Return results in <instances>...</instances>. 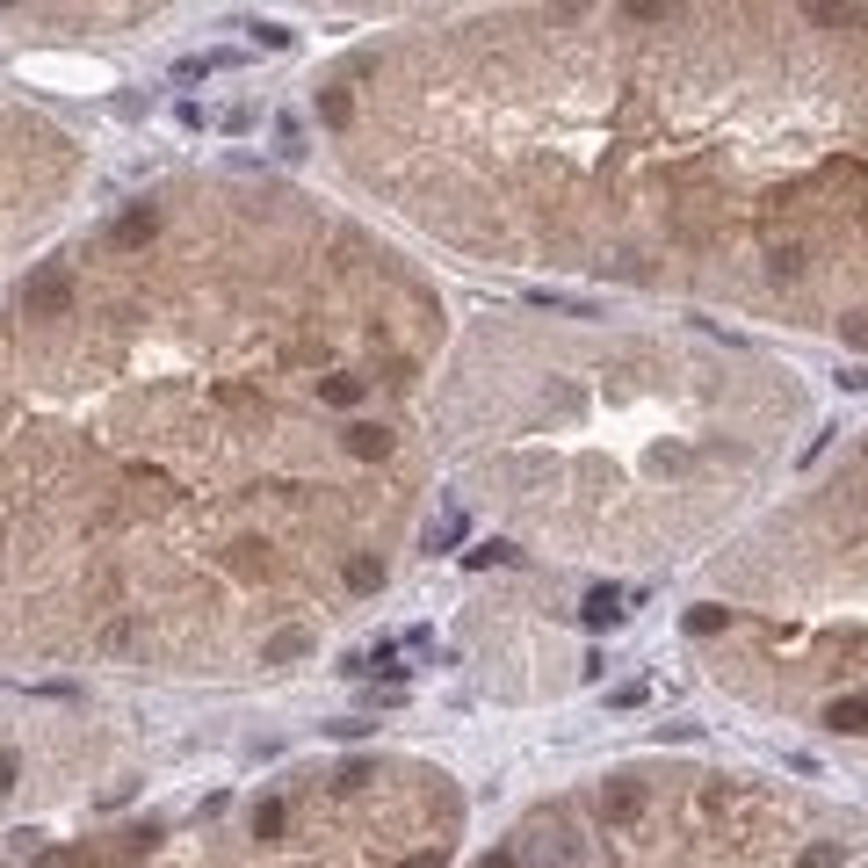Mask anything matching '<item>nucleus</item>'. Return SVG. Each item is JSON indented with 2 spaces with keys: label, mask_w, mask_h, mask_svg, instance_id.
Returning <instances> with one entry per match:
<instances>
[{
  "label": "nucleus",
  "mask_w": 868,
  "mask_h": 868,
  "mask_svg": "<svg viewBox=\"0 0 868 868\" xmlns=\"http://www.w3.org/2000/svg\"><path fill=\"white\" fill-rule=\"evenodd\" d=\"M767 275H774V283H796V275H803V246H796V239L767 246Z\"/></svg>",
  "instance_id": "7"
},
{
  "label": "nucleus",
  "mask_w": 868,
  "mask_h": 868,
  "mask_svg": "<svg viewBox=\"0 0 868 868\" xmlns=\"http://www.w3.org/2000/svg\"><path fill=\"white\" fill-rule=\"evenodd\" d=\"M825 724L832 731H868V695H840V702L825 709Z\"/></svg>",
  "instance_id": "6"
},
{
  "label": "nucleus",
  "mask_w": 868,
  "mask_h": 868,
  "mask_svg": "<svg viewBox=\"0 0 868 868\" xmlns=\"http://www.w3.org/2000/svg\"><path fill=\"white\" fill-rule=\"evenodd\" d=\"M15 774H22V760H15V753H0V789H15Z\"/></svg>",
  "instance_id": "23"
},
{
  "label": "nucleus",
  "mask_w": 868,
  "mask_h": 868,
  "mask_svg": "<svg viewBox=\"0 0 868 868\" xmlns=\"http://www.w3.org/2000/svg\"><path fill=\"white\" fill-rule=\"evenodd\" d=\"M152 232H160V210H152V203H131V210H123L116 225H109V239H116V246H145Z\"/></svg>",
  "instance_id": "3"
},
{
  "label": "nucleus",
  "mask_w": 868,
  "mask_h": 868,
  "mask_svg": "<svg viewBox=\"0 0 868 868\" xmlns=\"http://www.w3.org/2000/svg\"><path fill=\"white\" fill-rule=\"evenodd\" d=\"M586 623H594V630H615V623H623V594H615V586H594V594H586Z\"/></svg>",
  "instance_id": "5"
},
{
  "label": "nucleus",
  "mask_w": 868,
  "mask_h": 868,
  "mask_svg": "<svg viewBox=\"0 0 868 868\" xmlns=\"http://www.w3.org/2000/svg\"><path fill=\"white\" fill-rule=\"evenodd\" d=\"M275 832H283V803L261 796V803H254V840H275Z\"/></svg>",
  "instance_id": "14"
},
{
  "label": "nucleus",
  "mask_w": 868,
  "mask_h": 868,
  "mask_svg": "<svg viewBox=\"0 0 868 868\" xmlns=\"http://www.w3.org/2000/svg\"><path fill=\"white\" fill-rule=\"evenodd\" d=\"M463 565H521V550L514 543H478V550H463Z\"/></svg>",
  "instance_id": "13"
},
{
  "label": "nucleus",
  "mask_w": 868,
  "mask_h": 868,
  "mask_svg": "<svg viewBox=\"0 0 868 868\" xmlns=\"http://www.w3.org/2000/svg\"><path fill=\"white\" fill-rule=\"evenodd\" d=\"M102 644H109V651H138V630H131V623H109Z\"/></svg>",
  "instance_id": "19"
},
{
  "label": "nucleus",
  "mask_w": 868,
  "mask_h": 868,
  "mask_svg": "<svg viewBox=\"0 0 868 868\" xmlns=\"http://www.w3.org/2000/svg\"><path fill=\"white\" fill-rule=\"evenodd\" d=\"M485 868H514V861H507V854H492V861H485Z\"/></svg>",
  "instance_id": "25"
},
{
  "label": "nucleus",
  "mask_w": 868,
  "mask_h": 868,
  "mask_svg": "<svg viewBox=\"0 0 868 868\" xmlns=\"http://www.w3.org/2000/svg\"><path fill=\"white\" fill-rule=\"evenodd\" d=\"M304 651H312V630H275L261 644V666H290V659H304Z\"/></svg>",
  "instance_id": "4"
},
{
  "label": "nucleus",
  "mask_w": 868,
  "mask_h": 868,
  "mask_svg": "<svg viewBox=\"0 0 868 868\" xmlns=\"http://www.w3.org/2000/svg\"><path fill=\"white\" fill-rule=\"evenodd\" d=\"M348 586H355V594H377V586H384V565H377V557H348Z\"/></svg>",
  "instance_id": "10"
},
{
  "label": "nucleus",
  "mask_w": 868,
  "mask_h": 868,
  "mask_svg": "<svg viewBox=\"0 0 868 868\" xmlns=\"http://www.w3.org/2000/svg\"><path fill=\"white\" fill-rule=\"evenodd\" d=\"M217 66H225L217 51H203V58H181V66H174V80H203V73H217Z\"/></svg>",
  "instance_id": "17"
},
{
  "label": "nucleus",
  "mask_w": 868,
  "mask_h": 868,
  "mask_svg": "<svg viewBox=\"0 0 868 868\" xmlns=\"http://www.w3.org/2000/svg\"><path fill=\"white\" fill-rule=\"evenodd\" d=\"M319 398H326V406H362V377H326Z\"/></svg>",
  "instance_id": "12"
},
{
  "label": "nucleus",
  "mask_w": 868,
  "mask_h": 868,
  "mask_svg": "<svg viewBox=\"0 0 868 868\" xmlns=\"http://www.w3.org/2000/svg\"><path fill=\"white\" fill-rule=\"evenodd\" d=\"M601 818H608V825H637V818H644V789L630 782V774H623V782H608V796H601Z\"/></svg>",
  "instance_id": "2"
},
{
  "label": "nucleus",
  "mask_w": 868,
  "mask_h": 868,
  "mask_svg": "<svg viewBox=\"0 0 868 868\" xmlns=\"http://www.w3.org/2000/svg\"><path fill=\"white\" fill-rule=\"evenodd\" d=\"M319 116H326V123H348V95H340V87H326V95H319Z\"/></svg>",
  "instance_id": "18"
},
{
  "label": "nucleus",
  "mask_w": 868,
  "mask_h": 868,
  "mask_svg": "<svg viewBox=\"0 0 868 868\" xmlns=\"http://www.w3.org/2000/svg\"><path fill=\"white\" fill-rule=\"evenodd\" d=\"M840 333L854 340V348H868V312H854V319H840Z\"/></svg>",
  "instance_id": "21"
},
{
  "label": "nucleus",
  "mask_w": 868,
  "mask_h": 868,
  "mask_svg": "<svg viewBox=\"0 0 868 868\" xmlns=\"http://www.w3.org/2000/svg\"><path fill=\"white\" fill-rule=\"evenodd\" d=\"M398 868H442V854H406Z\"/></svg>",
  "instance_id": "24"
},
{
  "label": "nucleus",
  "mask_w": 868,
  "mask_h": 868,
  "mask_svg": "<svg viewBox=\"0 0 868 868\" xmlns=\"http://www.w3.org/2000/svg\"><path fill=\"white\" fill-rule=\"evenodd\" d=\"M22 312H29V319L73 312V275H66V268H37V275L22 283Z\"/></svg>",
  "instance_id": "1"
},
{
  "label": "nucleus",
  "mask_w": 868,
  "mask_h": 868,
  "mask_svg": "<svg viewBox=\"0 0 868 868\" xmlns=\"http://www.w3.org/2000/svg\"><path fill=\"white\" fill-rule=\"evenodd\" d=\"M254 37H261L268 51H283V44H290V29H283V22H254Z\"/></svg>",
  "instance_id": "20"
},
{
  "label": "nucleus",
  "mask_w": 868,
  "mask_h": 868,
  "mask_svg": "<svg viewBox=\"0 0 868 868\" xmlns=\"http://www.w3.org/2000/svg\"><path fill=\"white\" fill-rule=\"evenodd\" d=\"M731 623V608H717V601H709V608H688V637H717Z\"/></svg>",
  "instance_id": "11"
},
{
  "label": "nucleus",
  "mask_w": 868,
  "mask_h": 868,
  "mask_svg": "<svg viewBox=\"0 0 868 868\" xmlns=\"http://www.w3.org/2000/svg\"><path fill=\"white\" fill-rule=\"evenodd\" d=\"M796 868H840V847H832V840H811V847L796 854Z\"/></svg>",
  "instance_id": "16"
},
{
  "label": "nucleus",
  "mask_w": 868,
  "mask_h": 868,
  "mask_svg": "<svg viewBox=\"0 0 868 868\" xmlns=\"http://www.w3.org/2000/svg\"><path fill=\"white\" fill-rule=\"evenodd\" d=\"M840 384H847V391H868V362H854V369H840Z\"/></svg>",
  "instance_id": "22"
},
{
  "label": "nucleus",
  "mask_w": 868,
  "mask_h": 868,
  "mask_svg": "<svg viewBox=\"0 0 868 868\" xmlns=\"http://www.w3.org/2000/svg\"><path fill=\"white\" fill-rule=\"evenodd\" d=\"M340 442H348V456H384V449H391V434H384V427H369V420H355L348 434H340Z\"/></svg>",
  "instance_id": "8"
},
{
  "label": "nucleus",
  "mask_w": 868,
  "mask_h": 868,
  "mask_svg": "<svg viewBox=\"0 0 868 868\" xmlns=\"http://www.w3.org/2000/svg\"><path fill=\"white\" fill-rule=\"evenodd\" d=\"M463 536V507H442V521H427V550H449Z\"/></svg>",
  "instance_id": "9"
},
{
  "label": "nucleus",
  "mask_w": 868,
  "mask_h": 868,
  "mask_svg": "<svg viewBox=\"0 0 868 868\" xmlns=\"http://www.w3.org/2000/svg\"><path fill=\"white\" fill-rule=\"evenodd\" d=\"M29 868H95V854H87V847H58V854H37Z\"/></svg>",
  "instance_id": "15"
}]
</instances>
